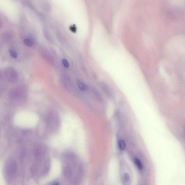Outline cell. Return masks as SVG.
<instances>
[{
	"label": "cell",
	"instance_id": "1",
	"mask_svg": "<svg viewBox=\"0 0 185 185\" xmlns=\"http://www.w3.org/2000/svg\"><path fill=\"white\" fill-rule=\"evenodd\" d=\"M62 166L64 176L72 184L76 185L81 181L84 169L76 155L72 152L65 153L62 157Z\"/></svg>",
	"mask_w": 185,
	"mask_h": 185
},
{
	"label": "cell",
	"instance_id": "2",
	"mask_svg": "<svg viewBox=\"0 0 185 185\" xmlns=\"http://www.w3.org/2000/svg\"><path fill=\"white\" fill-rule=\"evenodd\" d=\"M35 157L31 168V173L37 177L44 176L48 174L50 168L51 162L48 154Z\"/></svg>",
	"mask_w": 185,
	"mask_h": 185
},
{
	"label": "cell",
	"instance_id": "3",
	"mask_svg": "<svg viewBox=\"0 0 185 185\" xmlns=\"http://www.w3.org/2000/svg\"><path fill=\"white\" fill-rule=\"evenodd\" d=\"M18 166L14 158H9L3 167V175L7 185H16L17 180Z\"/></svg>",
	"mask_w": 185,
	"mask_h": 185
},
{
	"label": "cell",
	"instance_id": "4",
	"mask_svg": "<svg viewBox=\"0 0 185 185\" xmlns=\"http://www.w3.org/2000/svg\"><path fill=\"white\" fill-rule=\"evenodd\" d=\"M46 124L51 131H55L58 128L60 119L58 114L55 111L50 110L46 116Z\"/></svg>",
	"mask_w": 185,
	"mask_h": 185
},
{
	"label": "cell",
	"instance_id": "5",
	"mask_svg": "<svg viewBox=\"0 0 185 185\" xmlns=\"http://www.w3.org/2000/svg\"><path fill=\"white\" fill-rule=\"evenodd\" d=\"M9 95L10 97L13 100L22 101L26 98L27 91L22 86H17L11 89Z\"/></svg>",
	"mask_w": 185,
	"mask_h": 185
},
{
	"label": "cell",
	"instance_id": "6",
	"mask_svg": "<svg viewBox=\"0 0 185 185\" xmlns=\"http://www.w3.org/2000/svg\"><path fill=\"white\" fill-rule=\"evenodd\" d=\"M4 76L7 81L11 83H15L18 78L17 71L14 68L7 67L4 70Z\"/></svg>",
	"mask_w": 185,
	"mask_h": 185
},
{
	"label": "cell",
	"instance_id": "7",
	"mask_svg": "<svg viewBox=\"0 0 185 185\" xmlns=\"http://www.w3.org/2000/svg\"><path fill=\"white\" fill-rule=\"evenodd\" d=\"M100 87L104 93L110 98H113L114 94L113 90L108 85L104 82H101L100 84Z\"/></svg>",
	"mask_w": 185,
	"mask_h": 185
},
{
	"label": "cell",
	"instance_id": "8",
	"mask_svg": "<svg viewBox=\"0 0 185 185\" xmlns=\"http://www.w3.org/2000/svg\"><path fill=\"white\" fill-rule=\"evenodd\" d=\"M63 83L66 89L69 92L72 91L73 90L72 85L71 83L70 79L67 76H64L63 79Z\"/></svg>",
	"mask_w": 185,
	"mask_h": 185
},
{
	"label": "cell",
	"instance_id": "9",
	"mask_svg": "<svg viewBox=\"0 0 185 185\" xmlns=\"http://www.w3.org/2000/svg\"><path fill=\"white\" fill-rule=\"evenodd\" d=\"M92 94L96 99L100 102L102 103L104 100H103L102 97L99 91L94 87L92 88Z\"/></svg>",
	"mask_w": 185,
	"mask_h": 185
},
{
	"label": "cell",
	"instance_id": "10",
	"mask_svg": "<svg viewBox=\"0 0 185 185\" xmlns=\"http://www.w3.org/2000/svg\"><path fill=\"white\" fill-rule=\"evenodd\" d=\"M12 34L9 32H6L1 34V39L4 42L9 41L12 39Z\"/></svg>",
	"mask_w": 185,
	"mask_h": 185
},
{
	"label": "cell",
	"instance_id": "11",
	"mask_svg": "<svg viewBox=\"0 0 185 185\" xmlns=\"http://www.w3.org/2000/svg\"><path fill=\"white\" fill-rule=\"evenodd\" d=\"M77 86L81 91H85L87 90V87L86 85L83 82L80 80H77L76 81Z\"/></svg>",
	"mask_w": 185,
	"mask_h": 185
},
{
	"label": "cell",
	"instance_id": "12",
	"mask_svg": "<svg viewBox=\"0 0 185 185\" xmlns=\"http://www.w3.org/2000/svg\"><path fill=\"white\" fill-rule=\"evenodd\" d=\"M24 42L28 46H32L34 43V40L31 38H27L24 39Z\"/></svg>",
	"mask_w": 185,
	"mask_h": 185
},
{
	"label": "cell",
	"instance_id": "13",
	"mask_svg": "<svg viewBox=\"0 0 185 185\" xmlns=\"http://www.w3.org/2000/svg\"><path fill=\"white\" fill-rule=\"evenodd\" d=\"M135 165H136L137 167L139 170H142L143 168V165H142V162L140 160L137 158H135L134 160Z\"/></svg>",
	"mask_w": 185,
	"mask_h": 185
},
{
	"label": "cell",
	"instance_id": "14",
	"mask_svg": "<svg viewBox=\"0 0 185 185\" xmlns=\"http://www.w3.org/2000/svg\"><path fill=\"white\" fill-rule=\"evenodd\" d=\"M118 146H119L120 149L122 151L125 149L126 146L125 141L123 139H120L118 142Z\"/></svg>",
	"mask_w": 185,
	"mask_h": 185
},
{
	"label": "cell",
	"instance_id": "15",
	"mask_svg": "<svg viewBox=\"0 0 185 185\" xmlns=\"http://www.w3.org/2000/svg\"><path fill=\"white\" fill-rule=\"evenodd\" d=\"M9 53H10V55L11 56V57H13V58L16 59L18 57L17 53L13 49L10 50H9Z\"/></svg>",
	"mask_w": 185,
	"mask_h": 185
},
{
	"label": "cell",
	"instance_id": "16",
	"mask_svg": "<svg viewBox=\"0 0 185 185\" xmlns=\"http://www.w3.org/2000/svg\"><path fill=\"white\" fill-rule=\"evenodd\" d=\"M62 63L65 67L68 68L69 67V62H68L66 59H63V60H62Z\"/></svg>",
	"mask_w": 185,
	"mask_h": 185
},
{
	"label": "cell",
	"instance_id": "17",
	"mask_svg": "<svg viewBox=\"0 0 185 185\" xmlns=\"http://www.w3.org/2000/svg\"><path fill=\"white\" fill-rule=\"evenodd\" d=\"M124 179H125V181H128L130 179V176L129 175H128V173H126L124 174Z\"/></svg>",
	"mask_w": 185,
	"mask_h": 185
},
{
	"label": "cell",
	"instance_id": "18",
	"mask_svg": "<svg viewBox=\"0 0 185 185\" xmlns=\"http://www.w3.org/2000/svg\"><path fill=\"white\" fill-rule=\"evenodd\" d=\"M71 31H72L73 32H76V28L75 26H72L70 27Z\"/></svg>",
	"mask_w": 185,
	"mask_h": 185
},
{
	"label": "cell",
	"instance_id": "19",
	"mask_svg": "<svg viewBox=\"0 0 185 185\" xmlns=\"http://www.w3.org/2000/svg\"><path fill=\"white\" fill-rule=\"evenodd\" d=\"M3 25V23L0 20V29L1 28V27H2Z\"/></svg>",
	"mask_w": 185,
	"mask_h": 185
},
{
	"label": "cell",
	"instance_id": "20",
	"mask_svg": "<svg viewBox=\"0 0 185 185\" xmlns=\"http://www.w3.org/2000/svg\"><path fill=\"white\" fill-rule=\"evenodd\" d=\"M1 72H0V79H1Z\"/></svg>",
	"mask_w": 185,
	"mask_h": 185
}]
</instances>
